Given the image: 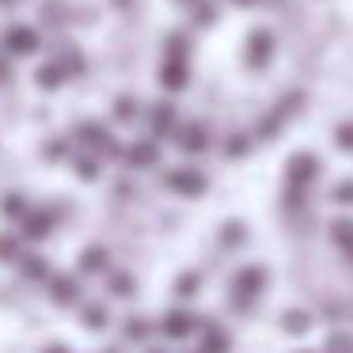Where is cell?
I'll return each mask as SVG.
<instances>
[{
	"label": "cell",
	"mask_w": 353,
	"mask_h": 353,
	"mask_svg": "<svg viewBox=\"0 0 353 353\" xmlns=\"http://www.w3.org/2000/svg\"><path fill=\"white\" fill-rule=\"evenodd\" d=\"M266 281H270L266 266H254V262H251V266H239L236 277H232V296H236V307H247L254 296H262Z\"/></svg>",
	"instance_id": "6da1fadb"
},
{
	"label": "cell",
	"mask_w": 353,
	"mask_h": 353,
	"mask_svg": "<svg viewBox=\"0 0 353 353\" xmlns=\"http://www.w3.org/2000/svg\"><path fill=\"white\" fill-rule=\"evenodd\" d=\"M315 175H319V156L315 152H296L285 163V183H289L292 190H307V186L315 183Z\"/></svg>",
	"instance_id": "7a4b0ae2"
},
{
	"label": "cell",
	"mask_w": 353,
	"mask_h": 353,
	"mask_svg": "<svg viewBox=\"0 0 353 353\" xmlns=\"http://www.w3.org/2000/svg\"><path fill=\"white\" fill-rule=\"evenodd\" d=\"M168 186L175 194H183V198H198V194H205V175L201 171H194V168H175V171H168Z\"/></svg>",
	"instance_id": "3957f363"
},
{
	"label": "cell",
	"mask_w": 353,
	"mask_h": 353,
	"mask_svg": "<svg viewBox=\"0 0 353 353\" xmlns=\"http://www.w3.org/2000/svg\"><path fill=\"white\" fill-rule=\"evenodd\" d=\"M46 292H50V300H54L57 307H72L80 300V281L72 274H54Z\"/></svg>",
	"instance_id": "277c9868"
},
{
	"label": "cell",
	"mask_w": 353,
	"mask_h": 353,
	"mask_svg": "<svg viewBox=\"0 0 353 353\" xmlns=\"http://www.w3.org/2000/svg\"><path fill=\"white\" fill-rule=\"evenodd\" d=\"M198 330V315L194 312H168L160 319V334L163 338H186Z\"/></svg>",
	"instance_id": "5b68a950"
},
{
	"label": "cell",
	"mask_w": 353,
	"mask_h": 353,
	"mask_svg": "<svg viewBox=\"0 0 353 353\" xmlns=\"http://www.w3.org/2000/svg\"><path fill=\"white\" fill-rule=\"evenodd\" d=\"M270 54H274V39H270L266 31H254L251 39H247V65L262 69V65L270 61Z\"/></svg>",
	"instance_id": "8992f818"
},
{
	"label": "cell",
	"mask_w": 353,
	"mask_h": 353,
	"mask_svg": "<svg viewBox=\"0 0 353 353\" xmlns=\"http://www.w3.org/2000/svg\"><path fill=\"white\" fill-rule=\"evenodd\" d=\"M232 350V334L216 323H205V334H201V353H228Z\"/></svg>",
	"instance_id": "52a82bcc"
},
{
	"label": "cell",
	"mask_w": 353,
	"mask_h": 353,
	"mask_svg": "<svg viewBox=\"0 0 353 353\" xmlns=\"http://www.w3.org/2000/svg\"><path fill=\"white\" fill-rule=\"evenodd\" d=\"M80 319H84V327H88V330H107V323H110V307L103 304V300H92V304L80 307Z\"/></svg>",
	"instance_id": "ba28073f"
},
{
	"label": "cell",
	"mask_w": 353,
	"mask_h": 353,
	"mask_svg": "<svg viewBox=\"0 0 353 353\" xmlns=\"http://www.w3.org/2000/svg\"><path fill=\"white\" fill-rule=\"evenodd\" d=\"M4 46H8L12 54H31V50L39 46V39H34L31 27H12V31L4 34Z\"/></svg>",
	"instance_id": "9c48e42d"
},
{
	"label": "cell",
	"mask_w": 353,
	"mask_h": 353,
	"mask_svg": "<svg viewBox=\"0 0 353 353\" xmlns=\"http://www.w3.org/2000/svg\"><path fill=\"white\" fill-rule=\"evenodd\" d=\"M125 160H130L133 168H152V163L160 160V152H156L152 141H137V145L125 148Z\"/></svg>",
	"instance_id": "30bf717a"
},
{
	"label": "cell",
	"mask_w": 353,
	"mask_h": 353,
	"mask_svg": "<svg viewBox=\"0 0 353 353\" xmlns=\"http://www.w3.org/2000/svg\"><path fill=\"white\" fill-rule=\"evenodd\" d=\"M281 330L285 334H307L312 330V315L304 307H289V312H281Z\"/></svg>",
	"instance_id": "8fae6325"
},
{
	"label": "cell",
	"mask_w": 353,
	"mask_h": 353,
	"mask_svg": "<svg viewBox=\"0 0 353 353\" xmlns=\"http://www.w3.org/2000/svg\"><path fill=\"white\" fill-rule=\"evenodd\" d=\"M50 228H54V216L50 213H27L23 216V236L27 239H46Z\"/></svg>",
	"instance_id": "7c38bea8"
},
{
	"label": "cell",
	"mask_w": 353,
	"mask_h": 353,
	"mask_svg": "<svg viewBox=\"0 0 353 353\" xmlns=\"http://www.w3.org/2000/svg\"><path fill=\"white\" fill-rule=\"evenodd\" d=\"M160 84L168 88V92H179V88H186V61H163Z\"/></svg>",
	"instance_id": "4fadbf2b"
},
{
	"label": "cell",
	"mask_w": 353,
	"mask_h": 353,
	"mask_svg": "<svg viewBox=\"0 0 353 353\" xmlns=\"http://www.w3.org/2000/svg\"><path fill=\"white\" fill-rule=\"evenodd\" d=\"M330 239H334V247H342L345 254H353V221L350 216L330 221Z\"/></svg>",
	"instance_id": "5bb4252c"
},
{
	"label": "cell",
	"mask_w": 353,
	"mask_h": 353,
	"mask_svg": "<svg viewBox=\"0 0 353 353\" xmlns=\"http://www.w3.org/2000/svg\"><path fill=\"white\" fill-rule=\"evenodd\" d=\"M107 247H84V254H80V270L84 274H103L107 270Z\"/></svg>",
	"instance_id": "9a60e30c"
},
{
	"label": "cell",
	"mask_w": 353,
	"mask_h": 353,
	"mask_svg": "<svg viewBox=\"0 0 353 353\" xmlns=\"http://www.w3.org/2000/svg\"><path fill=\"white\" fill-rule=\"evenodd\" d=\"M201 292V274L198 270H186V274L175 277V296L179 300H194Z\"/></svg>",
	"instance_id": "2e32d148"
},
{
	"label": "cell",
	"mask_w": 353,
	"mask_h": 353,
	"mask_svg": "<svg viewBox=\"0 0 353 353\" xmlns=\"http://www.w3.org/2000/svg\"><path fill=\"white\" fill-rule=\"evenodd\" d=\"M205 145H209L205 125H186V130L179 133V148H183V152H201Z\"/></svg>",
	"instance_id": "e0dca14e"
},
{
	"label": "cell",
	"mask_w": 353,
	"mask_h": 353,
	"mask_svg": "<svg viewBox=\"0 0 353 353\" xmlns=\"http://www.w3.org/2000/svg\"><path fill=\"white\" fill-rule=\"evenodd\" d=\"M171 130H175V107H171V103L152 107V133L160 137V133H171Z\"/></svg>",
	"instance_id": "ac0fdd59"
},
{
	"label": "cell",
	"mask_w": 353,
	"mask_h": 353,
	"mask_svg": "<svg viewBox=\"0 0 353 353\" xmlns=\"http://www.w3.org/2000/svg\"><path fill=\"white\" fill-rule=\"evenodd\" d=\"M107 289H110V296L125 300V296H133V292H137V281H133V274H110Z\"/></svg>",
	"instance_id": "d6986e66"
},
{
	"label": "cell",
	"mask_w": 353,
	"mask_h": 353,
	"mask_svg": "<svg viewBox=\"0 0 353 353\" xmlns=\"http://www.w3.org/2000/svg\"><path fill=\"white\" fill-rule=\"evenodd\" d=\"M243 239H247V228H243V221H228V224L221 228V243H224V247H239Z\"/></svg>",
	"instance_id": "ffe728a7"
},
{
	"label": "cell",
	"mask_w": 353,
	"mask_h": 353,
	"mask_svg": "<svg viewBox=\"0 0 353 353\" xmlns=\"http://www.w3.org/2000/svg\"><path fill=\"white\" fill-rule=\"evenodd\" d=\"M0 262H23V254H19V239L12 236V232L0 236Z\"/></svg>",
	"instance_id": "44dd1931"
},
{
	"label": "cell",
	"mask_w": 353,
	"mask_h": 353,
	"mask_svg": "<svg viewBox=\"0 0 353 353\" xmlns=\"http://www.w3.org/2000/svg\"><path fill=\"white\" fill-rule=\"evenodd\" d=\"M0 213H4V216H27L23 194H4V198H0Z\"/></svg>",
	"instance_id": "7402d4cb"
},
{
	"label": "cell",
	"mask_w": 353,
	"mask_h": 353,
	"mask_svg": "<svg viewBox=\"0 0 353 353\" xmlns=\"http://www.w3.org/2000/svg\"><path fill=\"white\" fill-rule=\"evenodd\" d=\"M148 334H152V327H148L145 319H137V315H130V319H125V338H130V342H145Z\"/></svg>",
	"instance_id": "603a6c76"
},
{
	"label": "cell",
	"mask_w": 353,
	"mask_h": 353,
	"mask_svg": "<svg viewBox=\"0 0 353 353\" xmlns=\"http://www.w3.org/2000/svg\"><path fill=\"white\" fill-rule=\"evenodd\" d=\"M23 274L31 281H42V277H50V266L42 259H34V254H23Z\"/></svg>",
	"instance_id": "cb8c5ba5"
},
{
	"label": "cell",
	"mask_w": 353,
	"mask_h": 353,
	"mask_svg": "<svg viewBox=\"0 0 353 353\" xmlns=\"http://www.w3.org/2000/svg\"><path fill=\"white\" fill-rule=\"evenodd\" d=\"M327 353H353V334H342V330H334V334L327 338V345H323Z\"/></svg>",
	"instance_id": "d4e9b609"
},
{
	"label": "cell",
	"mask_w": 353,
	"mask_h": 353,
	"mask_svg": "<svg viewBox=\"0 0 353 353\" xmlns=\"http://www.w3.org/2000/svg\"><path fill=\"white\" fill-rule=\"evenodd\" d=\"M330 198H334L338 205H353V179H345V183H338L334 190H330Z\"/></svg>",
	"instance_id": "484cf974"
},
{
	"label": "cell",
	"mask_w": 353,
	"mask_h": 353,
	"mask_svg": "<svg viewBox=\"0 0 353 353\" xmlns=\"http://www.w3.org/2000/svg\"><path fill=\"white\" fill-rule=\"evenodd\" d=\"M77 171H80V179H88V183H92V179L99 175V163H95L92 156H80V160H77Z\"/></svg>",
	"instance_id": "4316f807"
},
{
	"label": "cell",
	"mask_w": 353,
	"mask_h": 353,
	"mask_svg": "<svg viewBox=\"0 0 353 353\" xmlns=\"http://www.w3.org/2000/svg\"><path fill=\"white\" fill-rule=\"evenodd\" d=\"M114 114L122 118V122H130V118L137 114V99H130V95H122V99H118V107H114Z\"/></svg>",
	"instance_id": "83f0119b"
},
{
	"label": "cell",
	"mask_w": 353,
	"mask_h": 353,
	"mask_svg": "<svg viewBox=\"0 0 353 353\" xmlns=\"http://www.w3.org/2000/svg\"><path fill=\"white\" fill-rule=\"evenodd\" d=\"M39 84H42V88L61 84V69H57V65H46V69H39Z\"/></svg>",
	"instance_id": "f1b7e54d"
},
{
	"label": "cell",
	"mask_w": 353,
	"mask_h": 353,
	"mask_svg": "<svg viewBox=\"0 0 353 353\" xmlns=\"http://www.w3.org/2000/svg\"><path fill=\"white\" fill-rule=\"evenodd\" d=\"M334 145L353 152V125H338V130H334Z\"/></svg>",
	"instance_id": "f546056e"
},
{
	"label": "cell",
	"mask_w": 353,
	"mask_h": 353,
	"mask_svg": "<svg viewBox=\"0 0 353 353\" xmlns=\"http://www.w3.org/2000/svg\"><path fill=\"white\" fill-rule=\"evenodd\" d=\"M247 145H251V141H247L243 133H239V137H232L228 145H224V152H228V156H243V152H247Z\"/></svg>",
	"instance_id": "4dcf8cb0"
},
{
	"label": "cell",
	"mask_w": 353,
	"mask_h": 353,
	"mask_svg": "<svg viewBox=\"0 0 353 353\" xmlns=\"http://www.w3.org/2000/svg\"><path fill=\"white\" fill-rule=\"evenodd\" d=\"M42 353H72V350H69V345H61V342H54V345H46Z\"/></svg>",
	"instance_id": "1f68e13d"
},
{
	"label": "cell",
	"mask_w": 353,
	"mask_h": 353,
	"mask_svg": "<svg viewBox=\"0 0 353 353\" xmlns=\"http://www.w3.org/2000/svg\"><path fill=\"white\" fill-rule=\"evenodd\" d=\"M114 4H130V0H114Z\"/></svg>",
	"instance_id": "d6a6232c"
},
{
	"label": "cell",
	"mask_w": 353,
	"mask_h": 353,
	"mask_svg": "<svg viewBox=\"0 0 353 353\" xmlns=\"http://www.w3.org/2000/svg\"><path fill=\"white\" fill-rule=\"evenodd\" d=\"M236 4H251V0H236Z\"/></svg>",
	"instance_id": "836d02e7"
},
{
	"label": "cell",
	"mask_w": 353,
	"mask_h": 353,
	"mask_svg": "<svg viewBox=\"0 0 353 353\" xmlns=\"http://www.w3.org/2000/svg\"><path fill=\"white\" fill-rule=\"evenodd\" d=\"M148 353H163V350H148Z\"/></svg>",
	"instance_id": "e575fe53"
},
{
	"label": "cell",
	"mask_w": 353,
	"mask_h": 353,
	"mask_svg": "<svg viewBox=\"0 0 353 353\" xmlns=\"http://www.w3.org/2000/svg\"><path fill=\"white\" fill-rule=\"evenodd\" d=\"M300 353H315V350H300Z\"/></svg>",
	"instance_id": "d590c367"
},
{
	"label": "cell",
	"mask_w": 353,
	"mask_h": 353,
	"mask_svg": "<svg viewBox=\"0 0 353 353\" xmlns=\"http://www.w3.org/2000/svg\"><path fill=\"white\" fill-rule=\"evenodd\" d=\"M107 353H118V350H107Z\"/></svg>",
	"instance_id": "8d00e7d4"
}]
</instances>
